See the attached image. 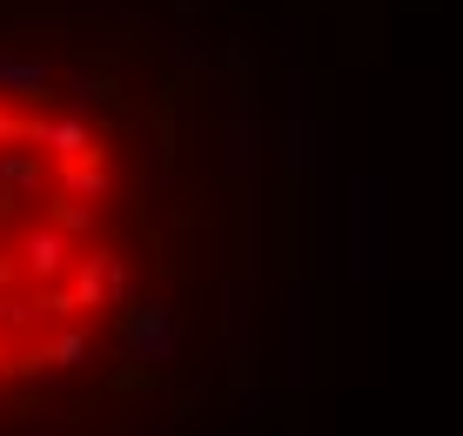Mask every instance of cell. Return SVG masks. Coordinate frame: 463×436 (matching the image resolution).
Returning a JSON list of instances; mask_svg holds the SVG:
<instances>
[{
	"label": "cell",
	"instance_id": "cell-1",
	"mask_svg": "<svg viewBox=\"0 0 463 436\" xmlns=\"http://www.w3.org/2000/svg\"><path fill=\"white\" fill-rule=\"evenodd\" d=\"M128 128L41 68H0V423L41 416L121 343L141 289Z\"/></svg>",
	"mask_w": 463,
	"mask_h": 436
}]
</instances>
